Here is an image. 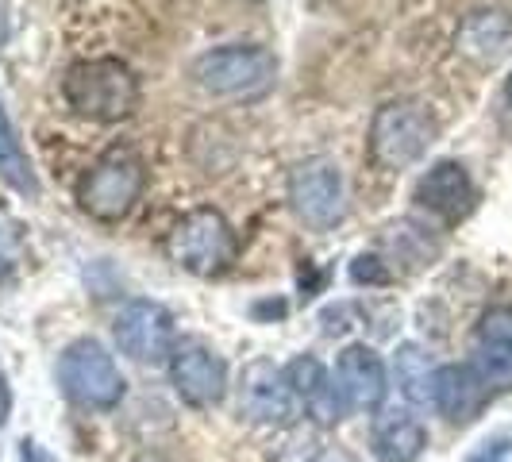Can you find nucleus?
<instances>
[{
  "label": "nucleus",
  "mask_w": 512,
  "mask_h": 462,
  "mask_svg": "<svg viewBox=\"0 0 512 462\" xmlns=\"http://www.w3.org/2000/svg\"><path fill=\"white\" fill-rule=\"evenodd\" d=\"M432 143H436V120L416 101L382 104L370 120V135H366L370 162L382 170H409L412 162H420L428 154Z\"/></svg>",
  "instance_id": "nucleus-4"
},
{
  "label": "nucleus",
  "mask_w": 512,
  "mask_h": 462,
  "mask_svg": "<svg viewBox=\"0 0 512 462\" xmlns=\"http://www.w3.org/2000/svg\"><path fill=\"white\" fill-rule=\"evenodd\" d=\"M459 54H466L478 66H493L512 51V16L501 8L470 12L459 27Z\"/></svg>",
  "instance_id": "nucleus-17"
},
{
  "label": "nucleus",
  "mask_w": 512,
  "mask_h": 462,
  "mask_svg": "<svg viewBox=\"0 0 512 462\" xmlns=\"http://www.w3.org/2000/svg\"><path fill=\"white\" fill-rule=\"evenodd\" d=\"M297 397L285 382V370L274 362L255 359L239 378V412L255 424H289L297 416Z\"/></svg>",
  "instance_id": "nucleus-10"
},
{
  "label": "nucleus",
  "mask_w": 512,
  "mask_h": 462,
  "mask_svg": "<svg viewBox=\"0 0 512 462\" xmlns=\"http://www.w3.org/2000/svg\"><path fill=\"white\" fill-rule=\"evenodd\" d=\"M112 332H116L120 351L135 362H170L174 347H178L174 316L158 301H128L120 308Z\"/></svg>",
  "instance_id": "nucleus-9"
},
{
  "label": "nucleus",
  "mask_w": 512,
  "mask_h": 462,
  "mask_svg": "<svg viewBox=\"0 0 512 462\" xmlns=\"http://www.w3.org/2000/svg\"><path fill=\"white\" fill-rule=\"evenodd\" d=\"M489 397H493V389L482 382V374L470 362H451V366H439L436 370L432 405L451 424H470L489 405Z\"/></svg>",
  "instance_id": "nucleus-15"
},
{
  "label": "nucleus",
  "mask_w": 512,
  "mask_h": 462,
  "mask_svg": "<svg viewBox=\"0 0 512 462\" xmlns=\"http://www.w3.org/2000/svg\"><path fill=\"white\" fill-rule=\"evenodd\" d=\"M8 412H12V389H8V382H4V374H0V428H4Z\"/></svg>",
  "instance_id": "nucleus-24"
},
{
  "label": "nucleus",
  "mask_w": 512,
  "mask_h": 462,
  "mask_svg": "<svg viewBox=\"0 0 512 462\" xmlns=\"http://www.w3.org/2000/svg\"><path fill=\"white\" fill-rule=\"evenodd\" d=\"M436 370L432 359L424 355V347L416 343H401L397 347V359H393V374L401 393L409 397L412 405H432V389H436Z\"/></svg>",
  "instance_id": "nucleus-18"
},
{
  "label": "nucleus",
  "mask_w": 512,
  "mask_h": 462,
  "mask_svg": "<svg viewBox=\"0 0 512 462\" xmlns=\"http://www.w3.org/2000/svg\"><path fill=\"white\" fill-rule=\"evenodd\" d=\"M20 459H24V462H54L51 455H47V451L35 443V439H24V447H20Z\"/></svg>",
  "instance_id": "nucleus-22"
},
{
  "label": "nucleus",
  "mask_w": 512,
  "mask_h": 462,
  "mask_svg": "<svg viewBox=\"0 0 512 462\" xmlns=\"http://www.w3.org/2000/svg\"><path fill=\"white\" fill-rule=\"evenodd\" d=\"M428 447V428L409 409H382L370 428V451L378 462H416Z\"/></svg>",
  "instance_id": "nucleus-16"
},
{
  "label": "nucleus",
  "mask_w": 512,
  "mask_h": 462,
  "mask_svg": "<svg viewBox=\"0 0 512 462\" xmlns=\"http://www.w3.org/2000/svg\"><path fill=\"white\" fill-rule=\"evenodd\" d=\"M382 247L389 251L393 262H405V266H424L439 255V243L428 235V228L401 220V224H389L382 235Z\"/></svg>",
  "instance_id": "nucleus-19"
},
{
  "label": "nucleus",
  "mask_w": 512,
  "mask_h": 462,
  "mask_svg": "<svg viewBox=\"0 0 512 462\" xmlns=\"http://www.w3.org/2000/svg\"><path fill=\"white\" fill-rule=\"evenodd\" d=\"M312 462H359V459H355L347 447H324Z\"/></svg>",
  "instance_id": "nucleus-23"
},
{
  "label": "nucleus",
  "mask_w": 512,
  "mask_h": 462,
  "mask_svg": "<svg viewBox=\"0 0 512 462\" xmlns=\"http://www.w3.org/2000/svg\"><path fill=\"white\" fill-rule=\"evenodd\" d=\"M0 178L8 181L16 193H24V197H35V193H39V178H35L24 147H20L16 131H12V120H8V112H4V104H0Z\"/></svg>",
  "instance_id": "nucleus-20"
},
{
  "label": "nucleus",
  "mask_w": 512,
  "mask_h": 462,
  "mask_svg": "<svg viewBox=\"0 0 512 462\" xmlns=\"http://www.w3.org/2000/svg\"><path fill=\"white\" fill-rule=\"evenodd\" d=\"M135 462H166V459H158V455H139Z\"/></svg>",
  "instance_id": "nucleus-26"
},
{
  "label": "nucleus",
  "mask_w": 512,
  "mask_h": 462,
  "mask_svg": "<svg viewBox=\"0 0 512 462\" xmlns=\"http://www.w3.org/2000/svg\"><path fill=\"white\" fill-rule=\"evenodd\" d=\"M170 382L193 409H216L228 393V366L205 339H178L170 355Z\"/></svg>",
  "instance_id": "nucleus-8"
},
{
  "label": "nucleus",
  "mask_w": 512,
  "mask_h": 462,
  "mask_svg": "<svg viewBox=\"0 0 512 462\" xmlns=\"http://www.w3.org/2000/svg\"><path fill=\"white\" fill-rule=\"evenodd\" d=\"M351 278L359 285H385L389 282V266L378 255H359L351 262Z\"/></svg>",
  "instance_id": "nucleus-21"
},
{
  "label": "nucleus",
  "mask_w": 512,
  "mask_h": 462,
  "mask_svg": "<svg viewBox=\"0 0 512 462\" xmlns=\"http://www.w3.org/2000/svg\"><path fill=\"white\" fill-rule=\"evenodd\" d=\"M412 197H416V205L424 208V212H432V216L447 220V224H459V220H466L474 212L478 189H474V181H470L462 162L443 158V162H436L424 178L416 181Z\"/></svg>",
  "instance_id": "nucleus-12"
},
{
  "label": "nucleus",
  "mask_w": 512,
  "mask_h": 462,
  "mask_svg": "<svg viewBox=\"0 0 512 462\" xmlns=\"http://www.w3.org/2000/svg\"><path fill=\"white\" fill-rule=\"evenodd\" d=\"M147 185V166L143 158L128 147H112L104 151L77 181V205L101 224L124 220L131 208L139 205Z\"/></svg>",
  "instance_id": "nucleus-2"
},
{
  "label": "nucleus",
  "mask_w": 512,
  "mask_h": 462,
  "mask_svg": "<svg viewBox=\"0 0 512 462\" xmlns=\"http://www.w3.org/2000/svg\"><path fill=\"white\" fill-rule=\"evenodd\" d=\"M58 385L81 409H116L124 397V374L97 339H74L58 355Z\"/></svg>",
  "instance_id": "nucleus-5"
},
{
  "label": "nucleus",
  "mask_w": 512,
  "mask_h": 462,
  "mask_svg": "<svg viewBox=\"0 0 512 462\" xmlns=\"http://www.w3.org/2000/svg\"><path fill=\"white\" fill-rule=\"evenodd\" d=\"M166 255L197 278L224 274L235 258V231L216 208H197L181 216L174 231L166 235Z\"/></svg>",
  "instance_id": "nucleus-6"
},
{
  "label": "nucleus",
  "mask_w": 512,
  "mask_h": 462,
  "mask_svg": "<svg viewBox=\"0 0 512 462\" xmlns=\"http://www.w3.org/2000/svg\"><path fill=\"white\" fill-rule=\"evenodd\" d=\"M285 382L293 389L297 405L316 420V424H339L347 416V401L335 385V374L316 359V355H297L285 366Z\"/></svg>",
  "instance_id": "nucleus-13"
},
{
  "label": "nucleus",
  "mask_w": 512,
  "mask_h": 462,
  "mask_svg": "<svg viewBox=\"0 0 512 462\" xmlns=\"http://www.w3.org/2000/svg\"><path fill=\"white\" fill-rule=\"evenodd\" d=\"M335 385H339L351 412L382 409L385 393H389V374H385L382 355L366 343L343 347V355L335 359Z\"/></svg>",
  "instance_id": "nucleus-11"
},
{
  "label": "nucleus",
  "mask_w": 512,
  "mask_h": 462,
  "mask_svg": "<svg viewBox=\"0 0 512 462\" xmlns=\"http://www.w3.org/2000/svg\"><path fill=\"white\" fill-rule=\"evenodd\" d=\"M505 97H509V104H512V74H509V81H505Z\"/></svg>",
  "instance_id": "nucleus-27"
},
{
  "label": "nucleus",
  "mask_w": 512,
  "mask_h": 462,
  "mask_svg": "<svg viewBox=\"0 0 512 462\" xmlns=\"http://www.w3.org/2000/svg\"><path fill=\"white\" fill-rule=\"evenodd\" d=\"M193 77L212 97L255 101V97H266L274 89L278 58L255 43H231V47H216V51L201 54L193 62Z\"/></svg>",
  "instance_id": "nucleus-3"
},
{
  "label": "nucleus",
  "mask_w": 512,
  "mask_h": 462,
  "mask_svg": "<svg viewBox=\"0 0 512 462\" xmlns=\"http://www.w3.org/2000/svg\"><path fill=\"white\" fill-rule=\"evenodd\" d=\"M501 455H505V447L501 451H482V455H474V462H501Z\"/></svg>",
  "instance_id": "nucleus-25"
},
{
  "label": "nucleus",
  "mask_w": 512,
  "mask_h": 462,
  "mask_svg": "<svg viewBox=\"0 0 512 462\" xmlns=\"http://www.w3.org/2000/svg\"><path fill=\"white\" fill-rule=\"evenodd\" d=\"M478 347L470 366L482 374V382L497 393L512 385V305H493L478 320Z\"/></svg>",
  "instance_id": "nucleus-14"
},
{
  "label": "nucleus",
  "mask_w": 512,
  "mask_h": 462,
  "mask_svg": "<svg viewBox=\"0 0 512 462\" xmlns=\"http://www.w3.org/2000/svg\"><path fill=\"white\" fill-rule=\"evenodd\" d=\"M62 97L81 120L120 124L139 108V77L120 58H81L62 77Z\"/></svg>",
  "instance_id": "nucleus-1"
},
{
  "label": "nucleus",
  "mask_w": 512,
  "mask_h": 462,
  "mask_svg": "<svg viewBox=\"0 0 512 462\" xmlns=\"http://www.w3.org/2000/svg\"><path fill=\"white\" fill-rule=\"evenodd\" d=\"M289 205L312 231H332L347 216V189L332 158H308L289 174Z\"/></svg>",
  "instance_id": "nucleus-7"
}]
</instances>
